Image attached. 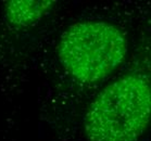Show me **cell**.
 Returning a JSON list of instances; mask_svg holds the SVG:
<instances>
[{
    "instance_id": "1",
    "label": "cell",
    "mask_w": 151,
    "mask_h": 141,
    "mask_svg": "<svg viewBox=\"0 0 151 141\" xmlns=\"http://www.w3.org/2000/svg\"><path fill=\"white\" fill-rule=\"evenodd\" d=\"M150 84L127 75L106 86L89 105L84 120L89 141H137L150 122Z\"/></svg>"
},
{
    "instance_id": "2",
    "label": "cell",
    "mask_w": 151,
    "mask_h": 141,
    "mask_svg": "<svg viewBox=\"0 0 151 141\" xmlns=\"http://www.w3.org/2000/svg\"><path fill=\"white\" fill-rule=\"evenodd\" d=\"M127 40L115 25L84 21L63 31L58 57L64 69L76 80L95 83L111 74L124 61Z\"/></svg>"
},
{
    "instance_id": "3",
    "label": "cell",
    "mask_w": 151,
    "mask_h": 141,
    "mask_svg": "<svg viewBox=\"0 0 151 141\" xmlns=\"http://www.w3.org/2000/svg\"><path fill=\"white\" fill-rule=\"evenodd\" d=\"M55 4L53 1L13 0L6 4L8 22L15 27H26L36 24Z\"/></svg>"
}]
</instances>
